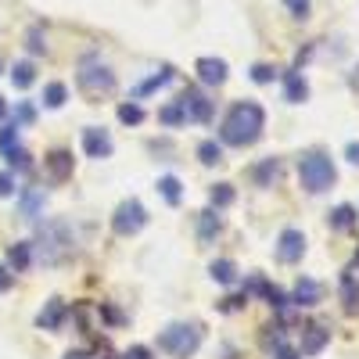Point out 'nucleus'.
<instances>
[{
	"mask_svg": "<svg viewBox=\"0 0 359 359\" xmlns=\"http://www.w3.org/2000/svg\"><path fill=\"white\" fill-rule=\"evenodd\" d=\"M262 130H266V111H262V104H255V101H237L230 111H226V118H223V144H233V147H248V144H255L259 137H262Z\"/></svg>",
	"mask_w": 359,
	"mask_h": 359,
	"instance_id": "f257e3e1",
	"label": "nucleus"
},
{
	"mask_svg": "<svg viewBox=\"0 0 359 359\" xmlns=\"http://www.w3.org/2000/svg\"><path fill=\"white\" fill-rule=\"evenodd\" d=\"M201 345V327L198 323H172L158 334V348L169 352L172 359H191Z\"/></svg>",
	"mask_w": 359,
	"mask_h": 359,
	"instance_id": "f03ea898",
	"label": "nucleus"
},
{
	"mask_svg": "<svg viewBox=\"0 0 359 359\" xmlns=\"http://www.w3.org/2000/svg\"><path fill=\"white\" fill-rule=\"evenodd\" d=\"M298 180H302V187L309 194H320V191H327L334 184L338 172H334V162L327 155H309V158H302V165H298Z\"/></svg>",
	"mask_w": 359,
	"mask_h": 359,
	"instance_id": "7ed1b4c3",
	"label": "nucleus"
},
{
	"mask_svg": "<svg viewBox=\"0 0 359 359\" xmlns=\"http://www.w3.org/2000/svg\"><path fill=\"white\" fill-rule=\"evenodd\" d=\"M79 86L86 97H101V94H111L115 90V72L108 65H101L97 57H86L79 65Z\"/></svg>",
	"mask_w": 359,
	"mask_h": 359,
	"instance_id": "20e7f679",
	"label": "nucleus"
},
{
	"mask_svg": "<svg viewBox=\"0 0 359 359\" xmlns=\"http://www.w3.org/2000/svg\"><path fill=\"white\" fill-rule=\"evenodd\" d=\"M144 223H147V212H144V205H140L137 198H126L123 205L115 208V216H111V230H115L118 237H133V233H140Z\"/></svg>",
	"mask_w": 359,
	"mask_h": 359,
	"instance_id": "39448f33",
	"label": "nucleus"
},
{
	"mask_svg": "<svg viewBox=\"0 0 359 359\" xmlns=\"http://www.w3.org/2000/svg\"><path fill=\"white\" fill-rule=\"evenodd\" d=\"M306 255V233L302 230H284L277 237V259L280 262H298Z\"/></svg>",
	"mask_w": 359,
	"mask_h": 359,
	"instance_id": "423d86ee",
	"label": "nucleus"
},
{
	"mask_svg": "<svg viewBox=\"0 0 359 359\" xmlns=\"http://www.w3.org/2000/svg\"><path fill=\"white\" fill-rule=\"evenodd\" d=\"M83 151H86L90 158H108V155L115 151V144H111L108 130H97V126L83 130Z\"/></svg>",
	"mask_w": 359,
	"mask_h": 359,
	"instance_id": "0eeeda50",
	"label": "nucleus"
},
{
	"mask_svg": "<svg viewBox=\"0 0 359 359\" xmlns=\"http://www.w3.org/2000/svg\"><path fill=\"white\" fill-rule=\"evenodd\" d=\"M194 72H198V79H201L205 86H219V83H226V62H223V57H198Z\"/></svg>",
	"mask_w": 359,
	"mask_h": 359,
	"instance_id": "6e6552de",
	"label": "nucleus"
},
{
	"mask_svg": "<svg viewBox=\"0 0 359 359\" xmlns=\"http://www.w3.org/2000/svg\"><path fill=\"white\" fill-rule=\"evenodd\" d=\"M180 108H184L187 118H198V123H208V118H212V104H208L205 94H198V90H187V94L180 97Z\"/></svg>",
	"mask_w": 359,
	"mask_h": 359,
	"instance_id": "1a4fd4ad",
	"label": "nucleus"
},
{
	"mask_svg": "<svg viewBox=\"0 0 359 359\" xmlns=\"http://www.w3.org/2000/svg\"><path fill=\"white\" fill-rule=\"evenodd\" d=\"M65 302H62V298H50V302L40 309V316H36V327H40V331H57V327H62L65 323Z\"/></svg>",
	"mask_w": 359,
	"mask_h": 359,
	"instance_id": "9d476101",
	"label": "nucleus"
},
{
	"mask_svg": "<svg viewBox=\"0 0 359 359\" xmlns=\"http://www.w3.org/2000/svg\"><path fill=\"white\" fill-rule=\"evenodd\" d=\"M47 172L54 184H65V180L72 176V155L69 151H50L47 155Z\"/></svg>",
	"mask_w": 359,
	"mask_h": 359,
	"instance_id": "9b49d317",
	"label": "nucleus"
},
{
	"mask_svg": "<svg viewBox=\"0 0 359 359\" xmlns=\"http://www.w3.org/2000/svg\"><path fill=\"white\" fill-rule=\"evenodd\" d=\"M331 341V331L327 327H306L302 331V355H316V352H323V345Z\"/></svg>",
	"mask_w": 359,
	"mask_h": 359,
	"instance_id": "f8f14e48",
	"label": "nucleus"
},
{
	"mask_svg": "<svg viewBox=\"0 0 359 359\" xmlns=\"http://www.w3.org/2000/svg\"><path fill=\"white\" fill-rule=\"evenodd\" d=\"M284 97H287L291 104H302V101L309 97V83L298 76V72H287V76H284Z\"/></svg>",
	"mask_w": 359,
	"mask_h": 359,
	"instance_id": "ddd939ff",
	"label": "nucleus"
},
{
	"mask_svg": "<svg viewBox=\"0 0 359 359\" xmlns=\"http://www.w3.org/2000/svg\"><path fill=\"white\" fill-rule=\"evenodd\" d=\"M320 294H323V287H320L313 277H302V280L294 284V302H298V306H316Z\"/></svg>",
	"mask_w": 359,
	"mask_h": 359,
	"instance_id": "4468645a",
	"label": "nucleus"
},
{
	"mask_svg": "<svg viewBox=\"0 0 359 359\" xmlns=\"http://www.w3.org/2000/svg\"><path fill=\"white\" fill-rule=\"evenodd\" d=\"M8 262L15 266V273H22V269H29V262H33V245H11L8 248Z\"/></svg>",
	"mask_w": 359,
	"mask_h": 359,
	"instance_id": "2eb2a0df",
	"label": "nucleus"
},
{
	"mask_svg": "<svg viewBox=\"0 0 359 359\" xmlns=\"http://www.w3.org/2000/svg\"><path fill=\"white\" fill-rule=\"evenodd\" d=\"M223 230V223H219V216L208 208V212H201L198 216V233H201V241H212V237Z\"/></svg>",
	"mask_w": 359,
	"mask_h": 359,
	"instance_id": "dca6fc26",
	"label": "nucleus"
},
{
	"mask_svg": "<svg viewBox=\"0 0 359 359\" xmlns=\"http://www.w3.org/2000/svg\"><path fill=\"white\" fill-rule=\"evenodd\" d=\"M33 79H36L33 62H15V69H11V83H15L18 90H29V86H33Z\"/></svg>",
	"mask_w": 359,
	"mask_h": 359,
	"instance_id": "f3484780",
	"label": "nucleus"
},
{
	"mask_svg": "<svg viewBox=\"0 0 359 359\" xmlns=\"http://www.w3.org/2000/svg\"><path fill=\"white\" fill-rule=\"evenodd\" d=\"M208 273H212V280H219V284H233L237 280V266L230 259H216L212 266H208Z\"/></svg>",
	"mask_w": 359,
	"mask_h": 359,
	"instance_id": "a211bd4d",
	"label": "nucleus"
},
{
	"mask_svg": "<svg viewBox=\"0 0 359 359\" xmlns=\"http://www.w3.org/2000/svg\"><path fill=\"white\" fill-rule=\"evenodd\" d=\"M69 101V90H65V83H50L47 90H43V104L47 108H62Z\"/></svg>",
	"mask_w": 359,
	"mask_h": 359,
	"instance_id": "6ab92c4d",
	"label": "nucleus"
},
{
	"mask_svg": "<svg viewBox=\"0 0 359 359\" xmlns=\"http://www.w3.org/2000/svg\"><path fill=\"white\" fill-rule=\"evenodd\" d=\"M198 158H201L205 165H216V162H223V147H219L216 140H201V144H198Z\"/></svg>",
	"mask_w": 359,
	"mask_h": 359,
	"instance_id": "aec40b11",
	"label": "nucleus"
},
{
	"mask_svg": "<svg viewBox=\"0 0 359 359\" xmlns=\"http://www.w3.org/2000/svg\"><path fill=\"white\" fill-rule=\"evenodd\" d=\"M341 298H345V309H348V313L359 309V284H355L348 273L341 277Z\"/></svg>",
	"mask_w": 359,
	"mask_h": 359,
	"instance_id": "412c9836",
	"label": "nucleus"
},
{
	"mask_svg": "<svg viewBox=\"0 0 359 359\" xmlns=\"http://www.w3.org/2000/svg\"><path fill=\"white\" fill-rule=\"evenodd\" d=\"M165 83H172V69H162V72H155L151 79H144V83L137 86V97L151 94V90H158V86H165Z\"/></svg>",
	"mask_w": 359,
	"mask_h": 359,
	"instance_id": "4be33fe9",
	"label": "nucleus"
},
{
	"mask_svg": "<svg viewBox=\"0 0 359 359\" xmlns=\"http://www.w3.org/2000/svg\"><path fill=\"white\" fill-rule=\"evenodd\" d=\"M331 223H334L338 230H348V226L355 223V208H352V205H338L334 212H331Z\"/></svg>",
	"mask_w": 359,
	"mask_h": 359,
	"instance_id": "5701e85b",
	"label": "nucleus"
},
{
	"mask_svg": "<svg viewBox=\"0 0 359 359\" xmlns=\"http://www.w3.org/2000/svg\"><path fill=\"white\" fill-rule=\"evenodd\" d=\"M277 176H280V162H277V158H266V162L255 169V180H259L262 187L269 184V180H277Z\"/></svg>",
	"mask_w": 359,
	"mask_h": 359,
	"instance_id": "b1692460",
	"label": "nucleus"
},
{
	"mask_svg": "<svg viewBox=\"0 0 359 359\" xmlns=\"http://www.w3.org/2000/svg\"><path fill=\"white\" fill-rule=\"evenodd\" d=\"M158 191H162V198H165L169 205H176V201H180V180H176V176H162V180H158Z\"/></svg>",
	"mask_w": 359,
	"mask_h": 359,
	"instance_id": "393cba45",
	"label": "nucleus"
},
{
	"mask_svg": "<svg viewBox=\"0 0 359 359\" xmlns=\"http://www.w3.org/2000/svg\"><path fill=\"white\" fill-rule=\"evenodd\" d=\"M118 118H123L126 126H140L144 123V108L140 104H118Z\"/></svg>",
	"mask_w": 359,
	"mask_h": 359,
	"instance_id": "a878e982",
	"label": "nucleus"
},
{
	"mask_svg": "<svg viewBox=\"0 0 359 359\" xmlns=\"http://www.w3.org/2000/svg\"><path fill=\"white\" fill-rule=\"evenodd\" d=\"M40 205H43V194H40V191H25V198H22V208H25V216H29V219H36Z\"/></svg>",
	"mask_w": 359,
	"mask_h": 359,
	"instance_id": "bb28decb",
	"label": "nucleus"
},
{
	"mask_svg": "<svg viewBox=\"0 0 359 359\" xmlns=\"http://www.w3.org/2000/svg\"><path fill=\"white\" fill-rule=\"evenodd\" d=\"M208 198H212V205H216V208H226V205L233 201V187H230V184H216Z\"/></svg>",
	"mask_w": 359,
	"mask_h": 359,
	"instance_id": "cd10ccee",
	"label": "nucleus"
},
{
	"mask_svg": "<svg viewBox=\"0 0 359 359\" xmlns=\"http://www.w3.org/2000/svg\"><path fill=\"white\" fill-rule=\"evenodd\" d=\"M158 118H162V123H165V126H180V123H184V118H187V115H184V108H180V101H176V104H169V108H162V115H158Z\"/></svg>",
	"mask_w": 359,
	"mask_h": 359,
	"instance_id": "c85d7f7f",
	"label": "nucleus"
},
{
	"mask_svg": "<svg viewBox=\"0 0 359 359\" xmlns=\"http://www.w3.org/2000/svg\"><path fill=\"white\" fill-rule=\"evenodd\" d=\"M284 8H287L294 18H309V8H313V4H309V0H284Z\"/></svg>",
	"mask_w": 359,
	"mask_h": 359,
	"instance_id": "c756f323",
	"label": "nucleus"
},
{
	"mask_svg": "<svg viewBox=\"0 0 359 359\" xmlns=\"http://www.w3.org/2000/svg\"><path fill=\"white\" fill-rule=\"evenodd\" d=\"M273 76H277L273 65H252V79L255 83H273Z\"/></svg>",
	"mask_w": 359,
	"mask_h": 359,
	"instance_id": "7c9ffc66",
	"label": "nucleus"
},
{
	"mask_svg": "<svg viewBox=\"0 0 359 359\" xmlns=\"http://www.w3.org/2000/svg\"><path fill=\"white\" fill-rule=\"evenodd\" d=\"M0 147H4V151H11V147H18V126L11 130H0Z\"/></svg>",
	"mask_w": 359,
	"mask_h": 359,
	"instance_id": "2f4dec72",
	"label": "nucleus"
},
{
	"mask_svg": "<svg viewBox=\"0 0 359 359\" xmlns=\"http://www.w3.org/2000/svg\"><path fill=\"white\" fill-rule=\"evenodd\" d=\"M29 50H33V54H43V50H47V43H43V33H40V29H29Z\"/></svg>",
	"mask_w": 359,
	"mask_h": 359,
	"instance_id": "473e14b6",
	"label": "nucleus"
},
{
	"mask_svg": "<svg viewBox=\"0 0 359 359\" xmlns=\"http://www.w3.org/2000/svg\"><path fill=\"white\" fill-rule=\"evenodd\" d=\"M8 158H11V165H18V169H29V165H33V162H29V155L22 151V147H11Z\"/></svg>",
	"mask_w": 359,
	"mask_h": 359,
	"instance_id": "72a5a7b5",
	"label": "nucleus"
},
{
	"mask_svg": "<svg viewBox=\"0 0 359 359\" xmlns=\"http://www.w3.org/2000/svg\"><path fill=\"white\" fill-rule=\"evenodd\" d=\"M11 194H15V176L0 172V198H11Z\"/></svg>",
	"mask_w": 359,
	"mask_h": 359,
	"instance_id": "f704fd0d",
	"label": "nucleus"
},
{
	"mask_svg": "<svg viewBox=\"0 0 359 359\" xmlns=\"http://www.w3.org/2000/svg\"><path fill=\"white\" fill-rule=\"evenodd\" d=\"M15 284V273H8V266H0V291H8Z\"/></svg>",
	"mask_w": 359,
	"mask_h": 359,
	"instance_id": "c9c22d12",
	"label": "nucleus"
},
{
	"mask_svg": "<svg viewBox=\"0 0 359 359\" xmlns=\"http://www.w3.org/2000/svg\"><path fill=\"white\" fill-rule=\"evenodd\" d=\"M123 359H151V352H147L144 345H137V348H130V352H126Z\"/></svg>",
	"mask_w": 359,
	"mask_h": 359,
	"instance_id": "e433bc0d",
	"label": "nucleus"
},
{
	"mask_svg": "<svg viewBox=\"0 0 359 359\" xmlns=\"http://www.w3.org/2000/svg\"><path fill=\"white\" fill-rule=\"evenodd\" d=\"M33 115H36L33 104H22V108H18V118H22V123H33Z\"/></svg>",
	"mask_w": 359,
	"mask_h": 359,
	"instance_id": "4c0bfd02",
	"label": "nucleus"
},
{
	"mask_svg": "<svg viewBox=\"0 0 359 359\" xmlns=\"http://www.w3.org/2000/svg\"><path fill=\"white\" fill-rule=\"evenodd\" d=\"M277 359H298V352L287 348V345H280V348H277Z\"/></svg>",
	"mask_w": 359,
	"mask_h": 359,
	"instance_id": "58836bf2",
	"label": "nucleus"
},
{
	"mask_svg": "<svg viewBox=\"0 0 359 359\" xmlns=\"http://www.w3.org/2000/svg\"><path fill=\"white\" fill-rule=\"evenodd\" d=\"M345 155H348L352 165H359V144H348V151H345Z\"/></svg>",
	"mask_w": 359,
	"mask_h": 359,
	"instance_id": "ea45409f",
	"label": "nucleus"
},
{
	"mask_svg": "<svg viewBox=\"0 0 359 359\" xmlns=\"http://www.w3.org/2000/svg\"><path fill=\"white\" fill-rule=\"evenodd\" d=\"M65 359H90V355H86V352H69Z\"/></svg>",
	"mask_w": 359,
	"mask_h": 359,
	"instance_id": "a19ab883",
	"label": "nucleus"
},
{
	"mask_svg": "<svg viewBox=\"0 0 359 359\" xmlns=\"http://www.w3.org/2000/svg\"><path fill=\"white\" fill-rule=\"evenodd\" d=\"M4 115H8V101H4V97H0V118H4Z\"/></svg>",
	"mask_w": 359,
	"mask_h": 359,
	"instance_id": "79ce46f5",
	"label": "nucleus"
}]
</instances>
